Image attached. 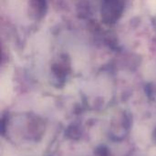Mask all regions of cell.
Wrapping results in <instances>:
<instances>
[{
	"label": "cell",
	"mask_w": 156,
	"mask_h": 156,
	"mask_svg": "<svg viewBox=\"0 0 156 156\" xmlns=\"http://www.w3.org/2000/svg\"><path fill=\"white\" fill-rule=\"evenodd\" d=\"M103 7V14L107 21H115L122 11V3L119 0H107Z\"/></svg>",
	"instance_id": "cell-1"
}]
</instances>
